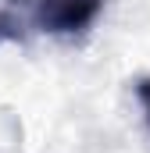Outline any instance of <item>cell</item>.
<instances>
[{
  "label": "cell",
  "instance_id": "obj_2",
  "mask_svg": "<svg viewBox=\"0 0 150 153\" xmlns=\"http://www.w3.org/2000/svg\"><path fill=\"white\" fill-rule=\"evenodd\" d=\"M136 96H140V107H143V117H147V128H150V78L136 82Z\"/></svg>",
  "mask_w": 150,
  "mask_h": 153
},
{
  "label": "cell",
  "instance_id": "obj_1",
  "mask_svg": "<svg viewBox=\"0 0 150 153\" xmlns=\"http://www.w3.org/2000/svg\"><path fill=\"white\" fill-rule=\"evenodd\" d=\"M104 0H11L0 11V39L18 36L22 25L46 36H72L97 22Z\"/></svg>",
  "mask_w": 150,
  "mask_h": 153
}]
</instances>
